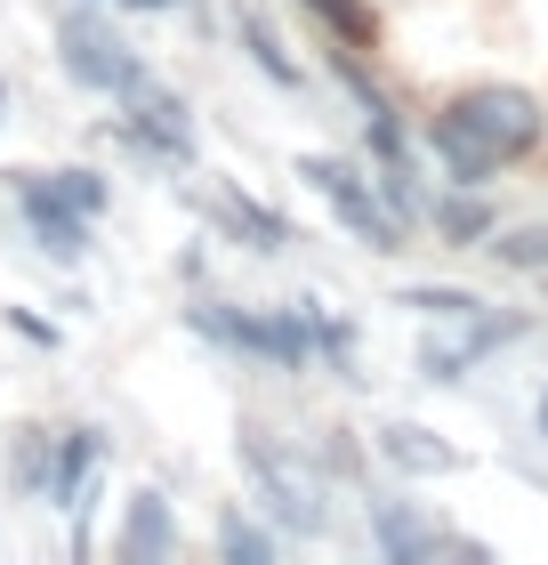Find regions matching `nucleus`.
I'll list each match as a JSON object with an SVG mask.
<instances>
[{"mask_svg":"<svg viewBox=\"0 0 548 565\" xmlns=\"http://www.w3.org/2000/svg\"><path fill=\"white\" fill-rule=\"evenodd\" d=\"M234 452H243V477L258 484V501H267L291 533H323V525H331V509H323V477L307 469V452L275 445L267 428H243V436H234Z\"/></svg>","mask_w":548,"mask_h":565,"instance_id":"f257e3e1","label":"nucleus"},{"mask_svg":"<svg viewBox=\"0 0 548 565\" xmlns=\"http://www.w3.org/2000/svg\"><path fill=\"white\" fill-rule=\"evenodd\" d=\"M443 114H452L460 130L476 138V146L492 153V162H501V170H508V162H525V153L548 138L540 97H533V89H516V82H476V89H460Z\"/></svg>","mask_w":548,"mask_h":565,"instance_id":"f03ea898","label":"nucleus"},{"mask_svg":"<svg viewBox=\"0 0 548 565\" xmlns=\"http://www.w3.org/2000/svg\"><path fill=\"white\" fill-rule=\"evenodd\" d=\"M194 331H202V340H218V348H234V355L282 364V372L315 364V307H307V316H243V307L202 299L194 307Z\"/></svg>","mask_w":548,"mask_h":565,"instance_id":"7ed1b4c3","label":"nucleus"},{"mask_svg":"<svg viewBox=\"0 0 548 565\" xmlns=\"http://www.w3.org/2000/svg\"><path fill=\"white\" fill-rule=\"evenodd\" d=\"M299 178L331 202L339 226H347L363 250H404V218L387 211V194H379L355 162H339V153H299Z\"/></svg>","mask_w":548,"mask_h":565,"instance_id":"20e7f679","label":"nucleus"},{"mask_svg":"<svg viewBox=\"0 0 548 565\" xmlns=\"http://www.w3.org/2000/svg\"><path fill=\"white\" fill-rule=\"evenodd\" d=\"M106 138L153 153V162H194V114H186V97L162 89L153 73H138V82L121 89V121H106Z\"/></svg>","mask_w":548,"mask_h":565,"instance_id":"39448f33","label":"nucleus"},{"mask_svg":"<svg viewBox=\"0 0 548 565\" xmlns=\"http://www.w3.org/2000/svg\"><path fill=\"white\" fill-rule=\"evenodd\" d=\"M57 57H65L73 82L97 89V97H121V89L146 73V57L114 33V17H97V9H65V24H57Z\"/></svg>","mask_w":548,"mask_h":565,"instance_id":"423d86ee","label":"nucleus"},{"mask_svg":"<svg viewBox=\"0 0 548 565\" xmlns=\"http://www.w3.org/2000/svg\"><path fill=\"white\" fill-rule=\"evenodd\" d=\"M516 331H525V316H484V307H476V316H460V331H443V340L420 348V372H428V380H460L476 355L508 348Z\"/></svg>","mask_w":548,"mask_h":565,"instance_id":"0eeeda50","label":"nucleus"},{"mask_svg":"<svg viewBox=\"0 0 548 565\" xmlns=\"http://www.w3.org/2000/svg\"><path fill=\"white\" fill-rule=\"evenodd\" d=\"M17 202H24V226H33V243L49 250L57 267H82V250H89V218L82 211H65L57 194H41V178L33 170H17Z\"/></svg>","mask_w":548,"mask_h":565,"instance_id":"6e6552de","label":"nucleus"},{"mask_svg":"<svg viewBox=\"0 0 548 565\" xmlns=\"http://www.w3.org/2000/svg\"><path fill=\"white\" fill-rule=\"evenodd\" d=\"M97 452H106V436H97V428H73V436H57V445H49V484H41V493L57 501V509H89L82 493H89Z\"/></svg>","mask_w":548,"mask_h":565,"instance_id":"1a4fd4ad","label":"nucleus"},{"mask_svg":"<svg viewBox=\"0 0 548 565\" xmlns=\"http://www.w3.org/2000/svg\"><path fill=\"white\" fill-rule=\"evenodd\" d=\"M170 550H178V525H170L162 493H138V501H129V518H121V533H114V557H129V565H162Z\"/></svg>","mask_w":548,"mask_h":565,"instance_id":"9d476101","label":"nucleus"},{"mask_svg":"<svg viewBox=\"0 0 548 565\" xmlns=\"http://www.w3.org/2000/svg\"><path fill=\"white\" fill-rule=\"evenodd\" d=\"M234 41L250 49V65L267 73L275 89H307V73H299V57H291V49H282V33H275V24L258 17V9H234Z\"/></svg>","mask_w":548,"mask_h":565,"instance_id":"9b49d317","label":"nucleus"},{"mask_svg":"<svg viewBox=\"0 0 548 565\" xmlns=\"http://www.w3.org/2000/svg\"><path fill=\"white\" fill-rule=\"evenodd\" d=\"M428 146H436V162L452 170V186H492V178H501V162H492V153L468 138L452 114H436V121H428Z\"/></svg>","mask_w":548,"mask_h":565,"instance_id":"f8f14e48","label":"nucleus"},{"mask_svg":"<svg viewBox=\"0 0 548 565\" xmlns=\"http://www.w3.org/2000/svg\"><path fill=\"white\" fill-rule=\"evenodd\" d=\"M379 452L396 460L404 477H452V469H460V452H452V445H436V436H428V428H411V420H387V428H379Z\"/></svg>","mask_w":548,"mask_h":565,"instance_id":"ddd939ff","label":"nucleus"},{"mask_svg":"<svg viewBox=\"0 0 548 565\" xmlns=\"http://www.w3.org/2000/svg\"><path fill=\"white\" fill-rule=\"evenodd\" d=\"M372 533H379V550H387V557H436V550H468V542H452L443 525L411 518V509H396V501H387L379 518H372Z\"/></svg>","mask_w":548,"mask_h":565,"instance_id":"4468645a","label":"nucleus"},{"mask_svg":"<svg viewBox=\"0 0 548 565\" xmlns=\"http://www.w3.org/2000/svg\"><path fill=\"white\" fill-rule=\"evenodd\" d=\"M211 218L226 226L234 243H250V250H282V243H291V226H282L267 202H250V194H218V202H211Z\"/></svg>","mask_w":548,"mask_h":565,"instance_id":"2eb2a0df","label":"nucleus"},{"mask_svg":"<svg viewBox=\"0 0 548 565\" xmlns=\"http://www.w3.org/2000/svg\"><path fill=\"white\" fill-rule=\"evenodd\" d=\"M436 235L452 243V250H468V243H484V235H492V211L476 202V186H460L452 202H436Z\"/></svg>","mask_w":548,"mask_h":565,"instance_id":"dca6fc26","label":"nucleus"},{"mask_svg":"<svg viewBox=\"0 0 548 565\" xmlns=\"http://www.w3.org/2000/svg\"><path fill=\"white\" fill-rule=\"evenodd\" d=\"M218 557H226V565H267V557H275V533L234 509V518L218 525Z\"/></svg>","mask_w":548,"mask_h":565,"instance_id":"f3484780","label":"nucleus"},{"mask_svg":"<svg viewBox=\"0 0 548 565\" xmlns=\"http://www.w3.org/2000/svg\"><path fill=\"white\" fill-rule=\"evenodd\" d=\"M41 194H57L65 202V211H82V218H97V211H106V178H97V170H49L41 178Z\"/></svg>","mask_w":548,"mask_h":565,"instance_id":"a211bd4d","label":"nucleus"},{"mask_svg":"<svg viewBox=\"0 0 548 565\" xmlns=\"http://www.w3.org/2000/svg\"><path fill=\"white\" fill-rule=\"evenodd\" d=\"M404 307H420V316H436V323H460V316H476V291H452V282H411L404 291Z\"/></svg>","mask_w":548,"mask_h":565,"instance_id":"6ab92c4d","label":"nucleus"},{"mask_svg":"<svg viewBox=\"0 0 548 565\" xmlns=\"http://www.w3.org/2000/svg\"><path fill=\"white\" fill-rule=\"evenodd\" d=\"M492 259H501V267H516V275L548 267V226H516V235H501V243H492Z\"/></svg>","mask_w":548,"mask_h":565,"instance_id":"aec40b11","label":"nucleus"},{"mask_svg":"<svg viewBox=\"0 0 548 565\" xmlns=\"http://www.w3.org/2000/svg\"><path fill=\"white\" fill-rule=\"evenodd\" d=\"M307 9H315V17H323V24H331V33L347 41V49H363V41H372V9H363V0H307Z\"/></svg>","mask_w":548,"mask_h":565,"instance_id":"412c9836","label":"nucleus"},{"mask_svg":"<svg viewBox=\"0 0 548 565\" xmlns=\"http://www.w3.org/2000/svg\"><path fill=\"white\" fill-rule=\"evenodd\" d=\"M9 323L24 331V340H33V348H57V323H41V316H24V307H9Z\"/></svg>","mask_w":548,"mask_h":565,"instance_id":"4be33fe9","label":"nucleus"},{"mask_svg":"<svg viewBox=\"0 0 548 565\" xmlns=\"http://www.w3.org/2000/svg\"><path fill=\"white\" fill-rule=\"evenodd\" d=\"M0 106H9V82H0Z\"/></svg>","mask_w":548,"mask_h":565,"instance_id":"5701e85b","label":"nucleus"},{"mask_svg":"<svg viewBox=\"0 0 548 565\" xmlns=\"http://www.w3.org/2000/svg\"><path fill=\"white\" fill-rule=\"evenodd\" d=\"M540 420H548V396H540Z\"/></svg>","mask_w":548,"mask_h":565,"instance_id":"b1692460","label":"nucleus"}]
</instances>
